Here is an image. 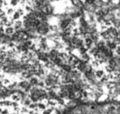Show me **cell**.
<instances>
[{"label": "cell", "mask_w": 120, "mask_h": 114, "mask_svg": "<svg viewBox=\"0 0 120 114\" xmlns=\"http://www.w3.org/2000/svg\"><path fill=\"white\" fill-rule=\"evenodd\" d=\"M60 114H120V103H82L67 108Z\"/></svg>", "instance_id": "6da1fadb"}]
</instances>
